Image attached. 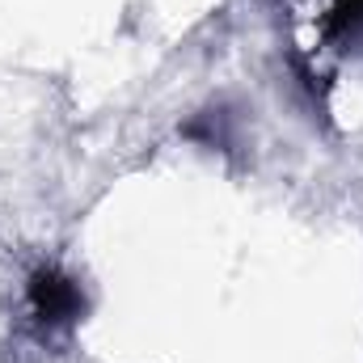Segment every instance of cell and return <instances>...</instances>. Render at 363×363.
I'll return each instance as SVG.
<instances>
[{"label": "cell", "instance_id": "obj_1", "mask_svg": "<svg viewBox=\"0 0 363 363\" xmlns=\"http://www.w3.org/2000/svg\"><path fill=\"white\" fill-rule=\"evenodd\" d=\"M85 313H89V300H85V287L77 274H68L55 262H43L30 271L21 317H26V330L38 347L72 338V330L85 321Z\"/></svg>", "mask_w": 363, "mask_h": 363}, {"label": "cell", "instance_id": "obj_2", "mask_svg": "<svg viewBox=\"0 0 363 363\" xmlns=\"http://www.w3.org/2000/svg\"><path fill=\"white\" fill-rule=\"evenodd\" d=\"M237 127H241V118H237V114H233L224 101H216V106L199 110L190 123H182V135H186V140H194V144H203V148L237 152V144H241Z\"/></svg>", "mask_w": 363, "mask_h": 363}, {"label": "cell", "instance_id": "obj_3", "mask_svg": "<svg viewBox=\"0 0 363 363\" xmlns=\"http://www.w3.org/2000/svg\"><path fill=\"white\" fill-rule=\"evenodd\" d=\"M321 38L334 47V51H363V0H330L325 9V26H321Z\"/></svg>", "mask_w": 363, "mask_h": 363}]
</instances>
